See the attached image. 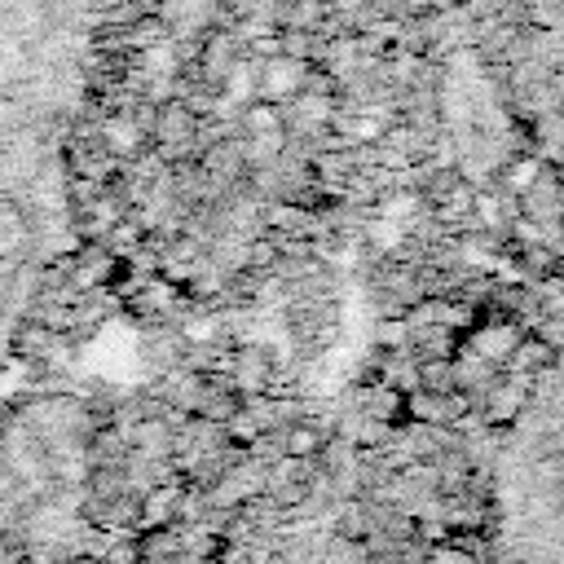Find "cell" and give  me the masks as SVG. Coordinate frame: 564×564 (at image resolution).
Returning a JSON list of instances; mask_svg holds the SVG:
<instances>
[{
	"label": "cell",
	"mask_w": 564,
	"mask_h": 564,
	"mask_svg": "<svg viewBox=\"0 0 564 564\" xmlns=\"http://www.w3.org/2000/svg\"><path fill=\"white\" fill-rule=\"evenodd\" d=\"M291 84H300V75H295V62H273V66H269V79H264V88H269V93H286Z\"/></svg>",
	"instance_id": "1"
},
{
	"label": "cell",
	"mask_w": 564,
	"mask_h": 564,
	"mask_svg": "<svg viewBox=\"0 0 564 564\" xmlns=\"http://www.w3.org/2000/svg\"><path fill=\"white\" fill-rule=\"evenodd\" d=\"M132 141H137V132L128 123H110V145L115 150H132Z\"/></svg>",
	"instance_id": "2"
},
{
	"label": "cell",
	"mask_w": 564,
	"mask_h": 564,
	"mask_svg": "<svg viewBox=\"0 0 564 564\" xmlns=\"http://www.w3.org/2000/svg\"><path fill=\"white\" fill-rule=\"evenodd\" d=\"M516 189H529V181H533V163H516V176H507Z\"/></svg>",
	"instance_id": "3"
}]
</instances>
